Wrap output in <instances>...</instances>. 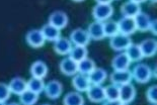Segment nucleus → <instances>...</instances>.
<instances>
[{"label": "nucleus", "mask_w": 157, "mask_h": 105, "mask_svg": "<svg viewBox=\"0 0 157 105\" xmlns=\"http://www.w3.org/2000/svg\"><path fill=\"white\" fill-rule=\"evenodd\" d=\"M132 76L133 79L140 84H146L151 80V78L153 76L151 68L148 65L140 63L137 64L132 71Z\"/></svg>", "instance_id": "1"}, {"label": "nucleus", "mask_w": 157, "mask_h": 105, "mask_svg": "<svg viewBox=\"0 0 157 105\" xmlns=\"http://www.w3.org/2000/svg\"><path fill=\"white\" fill-rule=\"evenodd\" d=\"M113 14V7L112 4H99L98 3L92 9V16L96 21H106Z\"/></svg>", "instance_id": "2"}, {"label": "nucleus", "mask_w": 157, "mask_h": 105, "mask_svg": "<svg viewBox=\"0 0 157 105\" xmlns=\"http://www.w3.org/2000/svg\"><path fill=\"white\" fill-rule=\"evenodd\" d=\"M131 45H132V39L130 38V35H126L123 34H118L113 35L109 39V47L116 52L126 51Z\"/></svg>", "instance_id": "3"}, {"label": "nucleus", "mask_w": 157, "mask_h": 105, "mask_svg": "<svg viewBox=\"0 0 157 105\" xmlns=\"http://www.w3.org/2000/svg\"><path fill=\"white\" fill-rule=\"evenodd\" d=\"M25 41L29 47L34 49L42 48L45 45L46 38L41 29H32L25 35Z\"/></svg>", "instance_id": "4"}, {"label": "nucleus", "mask_w": 157, "mask_h": 105, "mask_svg": "<svg viewBox=\"0 0 157 105\" xmlns=\"http://www.w3.org/2000/svg\"><path fill=\"white\" fill-rule=\"evenodd\" d=\"M86 94H87V98L89 101H91L93 103H101L106 100L105 88L101 85L91 84L89 89L86 91Z\"/></svg>", "instance_id": "5"}, {"label": "nucleus", "mask_w": 157, "mask_h": 105, "mask_svg": "<svg viewBox=\"0 0 157 105\" xmlns=\"http://www.w3.org/2000/svg\"><path fill=\"white\" fill-rule=\"evenodd\" d=\"M90 39L91 38H90L87 31H84L82 28H76L70 34V41L75 45L86 47L89 44Z\"/></svg>", "instance_id": "6"}, {"label": "nucleus", "mask_w": 157, "mask_h": 105, "mask_svg": "<svg viewBox=\"0 0 157 105\" xmlns=\"http://www.w3.org/2000/svg\"><path fill=\"white\" fill-rule=\"evenodd\" d=\"M109 80H111L112 84L118 85V86H122V85L131 83L133 80L132 72L129 70L125 71H113L109 76Z\"/></svg>", "instance_id": "7"}, {"label": "nucleus", "mask_w": 157, "mask_h": 105, "mask_svg": "<svg viewBox=\"0 0 157 105\" xmlns=\"http://www.w3.org/2000/svg\"><path fill=\"white\" fill-rule=\"evenodd\" d=\"M136 97V88L133 84L128 83L120 86V102L129 104Z\"/></svg>", "instance_id": "8"}, {"label": "nucleus", "mask_w": 157, "mask_h": 105, "mask_svg": "<svg viewBox=\"0 0 157 105\" xmlns=\"http://www.w3.org/2000/svg\"><path fill=\"white\" fill-rule=\"evenodd\" d=\"M45 94L50 99H58L63 92V86L59 81L52 80L45 86Z\"/></svg>", "instance_id": "9"}, {"label": "nucleus", "mask_w": 157, "mask_h": 105, "mask_svg": "<svg viewBox=\"0 0 157 105\" xmlns=\"http://www.w3.org/2000/svg\"><path fill=\"white\" fill-rule=\"evenodd\" d=\"M59 67L61 73L66 76H74L78 73V63L72 60L70 57L63 59Z\"/></svg>", "instance_id": "10"}, {"label": "nucleus", "mask_w": 157, "mask_h": 105, "mask_svg": "<svg viewBox=\"0 0 157 105\" xmlns=\"http://www.w3.org/2000/svg\"><path fill=\"white\" fill-rule=\"evenodd\" d=\"M119 25V31L120 34H126V35H131L135 34L137 31L135 19L131 17H123L118 21Z\"/></svg>", "instance_id": "11"}, {"label": "nucleus", "mask_w": 157, "mask_h": 105, "mask_svg": "<svg viewBox=\"0 0 157 105\" xmlns=\"http://www.w3.org/2000/svg\"><path fill=\"white\" fill-rule=\"evenodd\" d=\"M48 24L61 31L62 28H65L68 24V16L63 11H54L49 16Z\"/></svg>", "instance_id": "12"}, {"label": "nucleus", "mask_w": 157, "mask_h": 105, "mask_svg": "<svg viewBox=\"0 0 157 105\" xmlns=\"http://www.w3.org/2000/svg\"><path fill=\"white\" fill-rule=\"evenodd\" d=\"M144 58H152L157 54V39L147 38L139 45Z\"/></svg>", "instance_id": "13"}, {"label": "nucleus", "mask_w": 157, "mask_h": 105, "mask_svg": "<svg viewBox=\"0 0 157 105\" xmlns=\"http://www.w3.org/2000/svg\"><path fill=\"white\" fill-rule=\"evenodd\" d=\"M131 60L127 56L126 52H121L117 55L112 61V67L113 71H125L129 70V67L131 65Z\"/></svg>", "instance_id": "14"}, {"label": "nucleus", "mask_w": 157, "mask_h": 105, "mask_svg": "<svg viewBox=\"0 0 157 105\" xmlns=\"http://www.w3.org/2000/svg\"><path fill=\"white\" fill-rule=\"evenodd\" d=\"M87 32L89 37L93 41H101L105 38V29H103V22L101 21H93L88 25Z\"/></svg>", "instance_id": "15"}, {"label": "nucleus", "mask_w": 157, "mask_h": 105, "mask_svg": "<svg viewBox=\"0 0 157 105\" xmlns=\"http://www.w3.org/2000/svg\"><path fill=\"white\" fill-rule=\"evenodd\" d=\"M72 85L77 92H86L89 87L91 86L90 80L87 75L83 74H76L72 79Z\"/></svg>", "instance_id": "16"}, {"label": "nucleus", "mask_w": 157, "mask_h": 105, "mask_svg": "<svg viewBox=\"0 0 157 105\" xmlns=\"http://www.w3.org/2000/svg\"><path fill=\"white\" fill-rule=\"evenodd\" d=\"M141 12V6L138 3L127 1L121 6V13L124 17H131L135 18L139 13Z\"/></svg>", "instance_id": "17"}, {"label": "nucleus", "mask_w": 157, "mask_h": 105, "mask_svg": "<svg viewBox=\"0 0 157 105\" xmlns=\"http://www.w3.org/2000/svg\"><path fill=\"white\" fill-rule=\"evenodd\" d=\"M72 48L71 41L66 38H60L54 42V51L60 56L69 55Z\"/></svg>", "instance_id": "18"}, {"label": "nucleus", "mask_w": 157, "mask_h": 105, "mask_svg": "<svg viewBox=\"0 0 157 105\" xmlns=\"http://www.w3.org/2000/svg\"><path fill=\"white\" fill-rule=\"evenodd\" d=\"M8 86H9V89L11 91V93L19 96L23 92H25L28 90V82L21 77H15L9 82Z\"/></svg>", "instance_id": "19"}, {"label": "nucleus", "mask_w": 157, "mask_h": 105, "mask_svg": "<svg viewBox=\"0 0 157 105\" xmlns=\"http://www.w3.org/2000/svg\"><path fill=\"white\" fill-rule=\"evenodd\" d=\"M134 19H135L137 31H142V32L150 31V26H151L152 20L148 14H146V13L141 11Z\"/></svg>", "instance_id": "20"}, {"label": "nucleus", "mask_w": 157, "mask_h": 105, "mask_svg": "<svg viewBox=\"0 0 157 105\" xmlns=\"http://www.w3.org/2000/svg\"><path fill=\"white\" fill-rule=\"evenodd\" d=\"M42 32L44 34L46 41L49 42H56L57 39L61 38V31L59 28L55 27V26L51 25L50 24H47L42 27Z\"/></svg>", "instance_id": "21"}, {"label": "nucleus", "mask_w": 157, "mask_h": 105, "mask_svg": "<svg viewBox=\"0 0 157 105\" xmlns=\"http://www.w3.org/2000/svg\"><path fill=\"white\" fill-rule=\"evenodd\" d=\"M31 74L33 77L44 79L48 74V66L43 61H36L31 66Z\"/></svg>", "instance_id": "22"}, {"label": "nucleus", "mask_w": 157, "mask_h": 105, "mask_svg": "<svg viewBox=\"0 0 157 105\" xmlns=\"http://www.w3.org/2000/svg\"><path fill=\"white\" fill-rule=\"evenodd\" d=\"M90 83L93 85H101L108 78V73L101 68H95L92 73L88 75Z\"/></svg>", "instance_id": "23"}, {"label": "nucleus", "mask_w": 157, "mask_h": 105, "mask_svg": "<svg viewBox=\"0 0 157 105\" xmlns=\"http://www.w3.org/2000/svg\"><path fill=\"white\" fill-rule=\"evenodd\" d=\"M64 105H84V98L80 92H69L63 99Z\"/></svg>", "instance_id": "24"}, {"label": "nucleus", "mask_w": 157, "mask_h": 105, "mask_svg": "<svg viewBox=\"0 0 157 105\" xmlns=\"http://www.w3.org/2000/svg\"><path fill=\"white\" fill-rule=\"evenodd\" d=\"M87 55H88V51L86 47H80V45H75V47L72 48L71 52L69 54V57L74 60L75 62H81L82 60L87 58Z\"/></svg>", "instance_id": "25"}, {"label": "nucleus", "mask_w": 157, "mask_h": 105, "mask_svg": "<svg viewBox=\"0 0 157 105\" xmlns=\"http://www.w3.org/2000/svg\"><path fill=\"white\" fill-rule=\"evenodd\" d=\"M45 86H46V84L44 83L43 79L32 77L28 81V90L35 92V93L39 95L40 93H42V92L45 90Z\"/></svg>", "instance_id": "26"}, {"label": "nucleus", "mask_w": 157, "mask_h": 105, "mask_svg": "<svg viewBox=\"0 0 157 105\" xmlns=\"http://www.w3.org/2000/svg\"><path fill=\"white\" fill-rule=\"evenodd\" d=\"M95 63L93 62L91 59L86 58L84 60H82L81 62L78 63V72L80 74L83 75H88L90 73H92L95 69Z\"/></svg>", "instance_id": "27"}, {"label": "nucleus", "mask_w": 157, "mask_h": 105, "mask_svg": "<svg viewBox=\"0 0 157 105\" xmlns=\"http://www.w3.org/2000/svg\"><path fill=\"white\" fill-rule=\"evenodd\" d=\"M126 54L129 57L130 60H131V62H139L144 58L143 57V54H142L141 49H140L139 45L132 44L126 50Z\"/></svg>", "instance_id": "28"}, {"label": "nucleus", "mask_w": 157, "mask_h": 105, "mask_svg": "<svg viewBox=\"0 0 157 105\" xmlns=\"http://www.w3.org/2000/svg\"><path fill=\"white\" fill-rule=\"evenodd\" d=\"M39 100V94L26 90L21 95H19V101L21 105H35Z\"/></svg>", "instance_id": "29"}, {"label": "nucleus", "mask_w": 157, "mask_h": 105, "mask_svg": "<svg viewBox=\"0 0 157 105\" xmlns=\"http://www.w3.org/2000/svg\"><path fill=\"white\" fill-rule=\"evenodd\" d=\"M105 92L106 100L120 101V86L118 85H108L106 87H105Z\"/></svg>", "instance_id": "30"}, {"label": "nucleus", "mask_w": 157, "mask_h": 105, "mask_svg": "<svg viewBox=\"0 0 157 105\" xmlns=\"http://www.w3.org/2000/svg\"><path fill=\"white\" fill-rule=\"evenodd\" d=\"M103 29H105V34L108 38H113V35L120 34L118 22L113 20H106L103 22Z\"/></svg>", "instance_id": "31"}, {"label": "nucleus", "mask_w": 157, "mask_h": 105, "mask_svg": "<svg viewBox=\"0 0 157 105\" xmlns=\"http://www.w3.org/2000/svg\"><path fill=\"white\" fill-rule=\"evenodd\" d=\"M11 95V91L9 89V86L5 83H0V101L5 102L9 99Z\"/></svg>", "instance_id": "32"}, {"label": "nucleus", "mask_w": 157, "mask_h": 105, "mask_svg": "<svg viewBox=\"0 0 157 105\" xmlns=\"http://www.w3.org/2000/svg\"><path fill=\"white\" fill-rule=\"evenodd\" d=\"M146 98L152 104H157V85L149 87L146 91Z\"/></svg>", "instance_id": "33"}, {"label": "nucleus", "mask_w": 157, "mask_h": 105, "mask_svg": "<svg viewBox=\"0 0 157 105\" xmlns=\"http://www.w3.org/2000/svg\"><path fill=\"white\" fill-rule=\"evenodd\" d=\"M150 31L154 35H157V19H154L151 22V26H150Z\"/></svg>", "instance_id": "34"}, {"label": "nucleus", "mask_w": 157, "mask_h": 105, "mask_svg": "<svg viewBox=\"0 0 157 105\" xmlns=\"http://www.w3.org/2000/svg\"><path fill=\"white\" fill-rule=\"evenodd\" d=\"M121 102L120 101H113V100H106L103 102L102 105H120Z\"/></svg>", "instance_id": "35"}, {"label": "nucleus", "mask_w": 157, "mask_h": 105, "mask_svg": "<svg viewBox=\"0 0 157 105\" xmlns=\"http://www.w3.org/2000/svg\"><path fill=\"white\" fill-rule=\"evenodd\" d=\"M95 1L99 4H111L113 0H95Z\"/></svg>", "instance_id": "36"}, {"label": "nucleus", "mask_w": 157, "mask_h": 105, "mask_svg": "<svg viewBox=\"0 0 157 105\" xmlns=\"http://www.w3.org/2000/svg\"><path fill=\"white\" fill-rule=\"evenodd\" d=\"M130 1L135 2V3H138V4H141V3H143V2L147 1V0H130Z\"/></svg>", "instance_id": "37"}, {"label": "nucleus", "mask_w": 157, "mask_h": 105, "mask_svg": "<svg viewBox=\"0 0 157 105\" xmlns=\"http://www.w3.org/2000/svg\"><path fill=\"white\" fill-rule=\"evenodd\" d=\"M152 73H153V76H154L155 78H157V65L155 66V68H154V70L152 71Z\"/></svg>", "instance_id": "38"}, {"label": "nucleus", "mask_w": 157, "mask_h": 105, "mask_svg": "<svg viewBox=\"0 0 157 105\" xmlns=\"http://www.w3.org/2000/svg\"><path fill=\"white\" fill-rule=\"evenodd\" d=\"M8 105H21V103H17V102H12L10 104H8Z\"/></svg>", "instance_id": "39"}, {"label": "nucleus", "mask_w": 157, "mask_h": 105, "mask_svg": "<svg viewBox=\"0 0 157 105\" xmlns=\"http://www.w3.org/2000/svg\"><path fill=\"white\" fill-rule=\"evenodd\" d=\"M73 1H75V2H81V1H84V0H73Z\"/></svg>", "instance_id": "40"}, {"label": "nucleus", "mask_w": 157, "mask_h": 105, "mask_svg": "<svg viewBox=\"0 0 157 105\" xmlns=\"http://www.w3.org/2000/svg\"><path fill=\"white\" fill-rule=\"evenodd\" d=\"M151 2H153V3H157V0H150Z\"/></svg>", "instance_id": "41"}, {"label": "nucleus", "mask_w": 157, "mask_h": 105, "mask_svg": "<svg viewBox=\"0 0 157 105\" xmlns=\"http://www.w3.org/2000/svg\"><path fill=\"white\" fill-rule=\"evenodd\" d=\"M0 105H6V104L5 102H1V101H0Z\"/></svg>", "instance_id": "42"}, {"label": "nucleus", "mask_w": 157, "mask_h": 105, "mask_svg": "<svg viewBox=\"0 0 157 105\" xmlns=\"http://www.w3.org/2000/svg\"><path fill=\"white\" fill-rule=\"evenodd\" d=\"M120 105H128V104H125V103H121Z\"/></svg>", "instance_id": "43"}, {"label": "nucleus", "mask_w": 157, "mask_h": 105, "mask_svg": "<svg viewBox=\"0 0 157 105\" xmlns=\"http://www.w3.org/2000/svg\"><path fill=\"white\" fill-rule=\"evenodd\" d=\"M44 105H50V104H44Z\"/></svg>", "instance_id": "44"}, {"label": "nucleus", "mask_w": 157, "mask_h": 105, "mask_svg": "<svg viewBox=\"0 0 157 105\" xmlns=\"http://www.w3.org/2000/svg\"><path fill=\"white\" fill-rule=\"evenodd\" d=\"M153 105H157V104H153Z\"/></svg>", "instance_id": "45"}]
</instances>
